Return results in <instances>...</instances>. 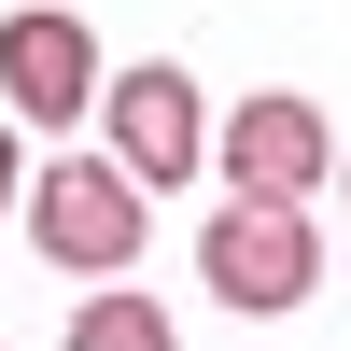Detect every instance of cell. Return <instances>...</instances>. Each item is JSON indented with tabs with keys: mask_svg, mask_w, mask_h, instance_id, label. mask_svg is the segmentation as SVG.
Wrapping results in <instances>:
<instances>
[{
	"mask_svg": "<svg viewBox=\"0 0 351 351\" xmlns=\"http://www.w3.org/2000/svg\"><path fill=\"white\" fill-rule=\"evenodd\" d=\"M14 197H28V239H43L71 281H127L141 267V183L112 155H56V169H28Z\"/></svg>",
	"mask_w": 351,
	"mask_h": 351,
	"instance_id": "cell-1",
	"label": "cell"
},
{
	"mask_svg": "<svg viewBox=\"0 0 351 351\" xmlns=\"http://www.w3.org/2000/svg\"><path fill=\"white\" fill-rule=\"evenodd\" d=\"M197 281H211L225 309H295L309 281H324V239H309L295 197H225L211 239H197Z\"/></svg>",
	"mask_w": 351,
	"mask_h": 351,
	"instance_id": "cell-2",
	"label": "cell"
},
{
	"mask_svg": "<svg viewBox=\"0 0 351 351\" xmlns=\"http://www.w3.org/2000/svg\"><path fill=\"white\" fill-rule=\"evenodd\" d=\"M84 112L112 127V169H127L141 197H155V183H197V169H211V112H197V84L169 71V56H141V71H112V84H99Z\"/></svg>",
	"mask_w": 351,
	"mask_h": 351,
	"instance_id": "cell-3",
	"label": "cell"
},
{
	"mask_svg": "<svg viewBox=\"0 0 351 351\" xmlns=\"http://www.w3.org/2000/svg\"><path fill=\"white\" fill-rule=\"evenodd\" d=\"M225 183L239 197H324L337 183V127H324V99H239L225 112Z\"/></svg>",
	"mask_w": 351,
	"mask_h": 351,
	"instance_id": "cell-4",
	"label": "cell"
},
{
	"mask_svg": "<svg viewBox=\"0 0 351 351\" xmlns=\"http://www.w3.org/2000/svg\"><path fill=\"white\" fill-rule=\"evenodd\" d=\"M0 99H14L28 127H84V99H99V43H84V14L28 0V14L0 28Z\"/></svg>",
	"mask_w": 351,
	"mask_h": 351,
	"instance_id": "cell-5",
	"label": "cell"
},
{
	"mask_svg": "<svg viewBox=\"0 0 351 351\" xmlns=\"http://www.w3.org/2000/svg\"><path fill=\"white\" fill-rule=\"evenodd\" d=\"M71 351H169V309L127 295V281H99V295L71 309Z\"/></svg>",
	"mask_w": 351,
	"mask_h": 351,
	"instance_id": "cell-6",
	"label": "cell"
},
{
	"mask_svg": "<svg viewBox=\"0 0 351 351\" xmlns=\"http://www.w3.org/2000/svg\"><path fill=\"white\" fill-rule=\"evenodd\" d=\"M14 183H28V155H14V141H0V211H14Z\"/></svg>",
	"mask_w": 351,
	"mask_h": 351,
	"instance_id": "cell-7",
	"label": "cell"
}]
</instances>
